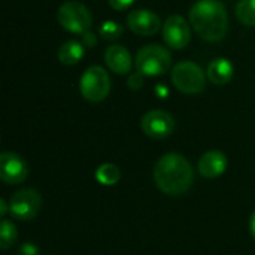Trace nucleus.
Listing matches in <instances>:
<instances>
[{
	"label": "nucleus",
	"instance_id": "1",
	"mask_svg": "<svg viewBox=\"0 0 255 255\" xmlns=\"http://www.w3.org/2000/svg\"><path fill=\"white\" fill-rule=\"evenodd\" d=\"M194 175L190 161L176 152L163 155L154 167V181L160 191L169 196L187 193L193 184Z\"/></svg>",
	"mask_w": 255,
	"mask_h": 255
},
{
	"label": "nucleus",
	"instance_id": "10",
	"mask_svg": "<svg viewBox=\"0 0 255 255\" xmlns=\"http://www.w3.org/2000/svg\"><path fill=\"white\" fill-rule=\"evenodd\" d=\"M28 175V167L24 158L15 152H1L0 155V179L4 184H21Z\"/></svg>",
	"mask_w": 255,
	"mask_h": 255
},
{
	"label": "nucleus",
	"instance_id": "3",
	"mask_svg": "<svg viewBox=\"0 0 255 255\" xmlns=\"http://www.w3.org/2000/svg\"><path fill=\"white\" fill-rule=\"evenodd\" d=\"M172 64L170 52L157 43L143 46L136 55V69L143 76L164 75Z\"/></svg>",
	"mask_w": 255,
	"mask_h": 255
},
{
	"label": "nucleus",
	"instance_id": "24",
	"mask_svg": "<svg viewBox=\"0 0 255 255\" xmlns=\"http://www.w3.org/2000/svg\"><path fill=\"white\" fill-rule=\"evenodd\" d=\"M250 233H251L253 239L255 241V211L253 212L251 218H250Z\"/></svg>",
	"mask_w": 255,
	"mask_h": 255
},
{
	"label": "nucleus",
	"instance_id": "5",
	"mask_svg": "<svg viewBox=\"0 0 255 255\" xmlns=\"http://www.w3.org/2000/svg\"><path fill=\"white\" fill-rule=\"evenodd\" d=\"M79 90L85 100L97 103L105 100L111 91V78L100 66L88 67L79 81Z\"/></svg>",
	"mask_w": 255,
	"mask_h": 255
},
{
	"label": "nucleus",
	"instance_id": "6",
	"mask_svg": "<svg viewBox=\"0 0 255 255\" xmlns=\"http://www.w3.org/2000/svg\"><path fill=\"white\" fill-rule=\"evenodd\" d=\"M172 82L184 94H199L205 90L206 78L199 64L181 61L172 69Z\"/></svg>",
	"mask_w": 255,
	"mask_h": 255
},
{
	"label": "nucleus",
	"instance_id": "19",
	"mask_svg": "<svg viewBox=\"0 0 255 255\" xmlns=\"http://www.w3.org/2000/svg\"><path fill=\"white\" fill-rule=\"evenodd\" d=\"M123 25H120L115 21H105L99 27V36H102V39L105 40H117L118 37L123 36Z\"/></svg>",
	"mask_w": 255,
	"mask_h": 255
},
{
	"label": "nucleus",
	"instance_id": "4",
	"mask_svg": "<svg viewBox=\"0 0 255 255\" xmlns=\"http://www.w3.org/2000/svg\"><path fill=\"white\" fill-rule=\"evenodd\" d=\"M57 19L63 28L76 34H84L93 25V15L90 9L84 3L75 0L64 1L60 6Z\"/></svg>",
	"mask_w": 255,
	"mask_h": 255
},
{
	"label": "nucleus",
	"instance_id": "21",
	"mask_svg": "<svg viewBox=\"0 0 255 255\" xmlns=\"http://www.w3.org/2000/svg\"><path fill=\"white\" fill-rule=\"evenodd\" d=\"M82 42H84V46L93 48V46L97 43V37H96L94 33H91V31L88 30V31H85V33L82 34Z\"/></svg>",
	"mask_w": 255,
	"mask_h": 255
},
{
	"label": "nucleus",
	"instance_id": "8",
	"mask_svg": "<svg viewBox=\"0 0 255 255\" xmlns=\"http://www.w3.org/2000/svg\"><path fill=\"white\" fill-rule=\"evenodd\" d=\"M175 118L166 111H149L142 117V131L152 139H166L175 131Z\"/></svg>",
	"mask_w": 255,
	"mask_h": 255
},
{
	"label": "nucleus",
	"instance_id": "20",
	"mask_svg": "<svg viewBox=\"0 0 255 255\" xmlns=\"http://www.w3.org/2000/svg\"><path fill=\"white\" fill-rule=\"evenodd\" d=\"M108 3L115 10H123V9H127L128 6H131L134 3V0H108Z\"/></svg>",
	"mask_w": 255,
	"mask_h": 255
},
{
	"label": "nucleus",
	"instance_id": "15",
	"mask_svg": "<svg viewBox=\"0 0 255 255\" xmlns=\"http://www.w3.org/2000/svg\"><path fill=\"white\" fill-rule=\"evenodd\" d=\"M84 45L78 40H67L58 49V60L64 66H73L81 61L84 57Z\"/></svg>",
	"mask_w": 255,
	"mask_h": 255
},
{
	"label": "nucleus",
	"instance_id": "16",
	"mask_svg": "<svg viewBox=\"0 0 255 255\" xmlns=\"http://www.w3.org/2000/svg\"><path fill=\"white\" fill-rule=\"evenodd\" d=\"M120 178H121V172L112 163H105L96 170V179L102 185H108V187L115 185L120 181Z\"/></svg>",
	"mask_w": 255,
	"mask_h": 255
},
{
	"label": "nucleus",
	"instance_id": "17",
	"mask_svg": "<svg viewBox=\"0 0 255 255\" xmlns=\"http://www.w3.org/2000/svg\"><path fill=\"white\" fill-rule=\"evenodd\" d=\"M236 16L242 24L255 27V0H239L236 4Z\"/></svg>",
	"mask_w": 255,
	"mask_h": 255
},
{
	"label": "nucleus",
	"instance_id": "13",
	"mask_svg": "<svg viewBox=\"0 0 255 255\" xmlns=\"http://www.w3.org/2000/svg\"><path fill=\"white\" fill-rule=\"evenodd\" d=\"M105 61L108 67L120 75H126L131 69V55L121 45H112L105 51Z\"/></svg>",
	"mask_w": 255,
	"mask_h": 255
},
{
	"label": "nucleus",
	"instance_id": "22",
	"mask_svg": "<svg viewBox=\"0 0 255 255\" xmlns=\"http://www.w3.org/2000/svg\"><path fill=\"white\" fill-rule=\"evenodd\" d=\"M142 73H133L131 76H130V79H128V87L130 88H133V90H137L140 85H142Z\"/></svg>",
	"mask_w": 255,
	"mask_h": 255
},
{
	"label": "nucleus",
	"instance_id": "14",
	"mask_svg": "<svg viewBox=\"0 0 255 255\" xmlns=\"http://www.w3.org/2000/svg\"><path fill=\"white\" fill-rule=\"evenodd\" d=\"M235 73V67L230 60L227 58H215L208 66V78L212 84L226 85L232 81Z\"/></svg>",
	"mask_w": 255,
	"mask_h": 255
},
{
	"label": "nucleus",
	"instance_id": "7",
	"mask_svg": "<svg viewBox=\"0 0 255 255\" xmlns=\"http://www.w3.org/2000/svg\"><path fill=\"white\" fill-rule=\"evenodd\" d=\"M42 206L40 194L33 188H24L16 191L9 202V212L13 218L19 221L33 220Z\"/></svg>",
	"mask_w": 255,
	"mask_h": 255
},
{
	"label": "nucleus",
	"instance_id": "23",
	"mask_svg": "<svg viewBox=\"0 0 255 255\" xmlns=\"http://www.w3.org/2000/svg\"><path fill=\"white\" fill-rule=\"evenodd\" d=\"M37 248L33 245V244H30V242H27V244H24L21 248H19V255H37Z\"/></svg>",
	"mask_w": 255,
	"mask_h": 255
},
{
	"label": "nucleus",
	"instance_id": "12",
	"mask_svg": "<svg viewBox=\"0 0 255 255\" xmlns=\"http://www.w3.org/2000/svg\"><path fill=\"white\" fill-rule=\"evenodd\" d=\"M227 166H229V160H227L226 154L218 149H212V151L205 152L200 157L197 169L203 178L214 179V178L221 176L226 172Z\"/></svg>",
	"mask_w": 255,
	"mask_h": 255
},
{
	"label": "nucleus",
	"instance_id": "25",
	"mask_svg": "<svg viewBox=\"0 0 255 255\" xmlns=\"http://www.w3.org/2000/svg\"><path fill=\"white\" fill-rule=\"evenodd\" d=\"M7 212H9V206L6 205V200L4 199H0V215L4 217Z\"/></svg>",
	"mask_w": 255,
	"mask_h": 255
},
{
	"label": "nucleus",
	"instance_id": "9",
	"mask_svg": "<svg viewBox=\"0 0 255 255\" xmlns=\"http://www.w3.org/2000/svg\"><path fill=\"white\" fill-rule=\"evenodd\" d=\"M163 39L173 49H184L191 40V28L181 15H170L163 25Z\"/></svg>",
	"mask_w": 255,
	"mask_h": 255
},
{
	"label": "nucleus",
	"instance_id": "2",
	"mask_svg": "<svg viewBox=\"0 0 255 255\" xmlns=\"http://www.w3.org/2000/svg\"><path fill=\"white\" fill-rule=\"evenodd\" d=\"M190 21L196 33L206 42H220L229 30V16L223 1L199 0L190 9Z\"/></svg>",
	"mask_w": 255,
	"mask_h": 255
},
{
	"label": "nucleus",
	"instance_id": "11",
	"mask_svg": "<svg viewBox=\"0 0 255 255\" xmlns=\"http://www.w3.org/2000/svg\"><path fill=\"white\" fill-rule=\"evenodd\" d=\"M127 27L139 36H152L160 27L161 21L157 13L148 9H137L127 15Z\"/></svg>",
	"mask_w": 255,
	"mask_h": 255
},
{
	"label": "nucleus",
	"instance_id": "18",
	"mask_svg": "<svg viewBox=\"0 0 255 255\" xmlns=\"http://www.w3.org/2000/svg\"><path fill=\"white\" fill-rule=\"evenodd\" d=\"M18 233H16V227L13 226L12 221L3 220L1 226H0V247L1 250H9L15 242H16Z\"/></svg>",
	"mask_w": 255,
	"mask_h": 255
}]
</instances>
